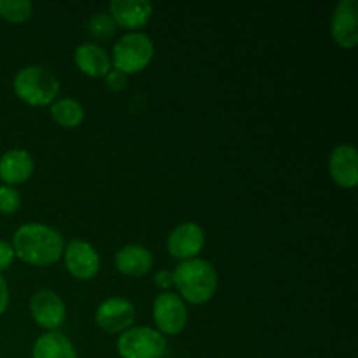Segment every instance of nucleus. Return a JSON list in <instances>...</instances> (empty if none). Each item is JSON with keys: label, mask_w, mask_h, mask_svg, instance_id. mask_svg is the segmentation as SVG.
<instances>
[{"label": "nucleus", "mask_w": 358, "mask_h": 358, "mask_svg": "<svg viewBox=\"0 0 358 358\" xmlns=\"http://www.w3.org/2000/svg\"><path fill=\"white\" fill-rule=\"evenodd\" d=\"M14 255L30 266H51L63 257L65 240L45 224H23L13 236Z\"/></svg>", "instance_id": "f257e3e1"}, {"label": "nucleus", "mask_w": 358, "mask_h": 358, "mask_svg": "<svg viewBox=\"0 0 358 358\" xmlns=\"http://www.w3.org/2000/svg\"><path fill=\"white\" fill-rule=\"evenodd\" d=\"M173 285H177L182 299L191 304H203L215 296L219 276L212 262L196 257L182 261L175 268Z\"/></svg>", "instance_id": "f03ea898"}, {"label": "nucleus", "mask_w": 358, "mask_h": 358, "mask_svg": "<svg viewBox=\"0 0 358 358\" xmlns=\"http://www.w3.org/2000/svg\"><path fill=\"white\" fill-rule=\"evenodd\" d=\"M13 87L16 96L30 107H45L58 98L59 80L45 66L28 65L16 73Z\"/></svg>", "instance_id": "7ed1b4c3"}, {"label": "nucleus", "mask_w": 358, "mask_h": 358, "mask_svg": "<svg viewBox=\"0 0 358 358\" xmlns=\"http://www.w3.org/2000/svg\"><path fill=\"white\" fill-rule=\"evenodd\" d=\"M152 38L143 31H128L122 35L112 49V66L124 76L138 73L152 62Z\"/></svg>", "instance_id": "20e7f679"}, {"label": "nucleus", "mask_w": 358, "mask_h": 358, "mask_svg": "<svg viewBox=\"0 0 358 358\" xmlns=\"http://www.w3.org/2000/svg\"><path fill=\"white\" fill-rule=\"evenodd\" d=\"M117 353L121 358H163L166 339L156 329L129 327L119 336Z\"/></svg>", "instance_id": "39448f33"}, {"label": "nucleus", "mask_w": 358, "mask_h": 358, "mask_svg": "<svg viewBox=\"0 0 358 358\" xmlns=\"http://www.w3.org/2000/svg\"><path fill=\"white\" fill-rule=\"evenodd\" d=\"M152 317L157 332L164 336H177L187 325V308L184 299L175 292H161L154 299Z\"/></svg>", "instance_id": "423d86ee"}, {"label": "nucleus", "mask_w": 358, "mask_h": 358, "mask_svg": "<svg viewBox=\"0 0 358 358\" xmlns=\"http://www.w3.org/2000/svg\"><path fill=\"white\" fill-rule=\"evenodd\" d=\"M135 306L124 297L105 299L94 313V322L100 329L110 334H122L135 322Z\"/></svg>", "instance_id": "0eeeda50"}, {"label": "nucleus", "mask_w": 358, "mask_h": 358, "mask_svg": "<svg viewBox=\"0 0 358 358\" xmlns=\"http://www.w3.org/2000/svg\"><path fill=\"white\" fill-rule=\"evenodd\" d=\"M30 313L35 324L48 331H58L66 318V308L56 292L42 289L30 299Z\"/></svg>", "instance_id": "6e6552de"}, {"label": "nucleus", "mask_w": 358, "mask_h": 358, "mask_svg": "<svg viewBox=\"0 0 358 358\" xmlns=\"http://www.w3.org/2000/svg\"><path fill=\"white\" fill-rule=\"evenodd\" d=\"M63 257L69 273L77 280L86 282L94 278L100 271V255L96 248L84 240L69 241L63 250Z\"/></svg>", "instance_id": "1a4fd4ad"}, {"label": "nucleus", "mask_w": 358, "mask_h": 358, "mask_svg": "<svg viewBox=\"0 0 358 358\" xmlns=\"http://www.w3.org/2000/svg\"><path fill=\"white\" fill-rule=\"evenodd\" d=\"M205 231L194 222H182L175 227L168 236V252L171 257L189 261L196 259V255L205 247Z\"/></svg>", "instance_id": "9d476101"}, {"label": "nucleus", "mask_w": 358, "mask_h": 358, "mask_svg": "<svg viewBox=\"0 0 358 358\" xmlns=\"http://www.w3.org/2000/svg\"><path fill=\"white\" fill-rule=\"evenodd\" d=\"M331 34L336 44L352 49L358 44V3L357 0H341L331 20Z\"/></svg>", "instance_id": "9b49d317"}, {"label": "nucleus", "mask_w": 358, "mask_h": 358, "mask_svg": "<svg viewBox=\"0 0 358 358\" xmlns=\"http://www.w3.org/2000/svg\"><path fill=\"white\" fill-rule=\"evenodd\" d=\"M329 171L339 187L353 189L358 184L357 149L350 143H339L329 156Z\"/></svg>", "instance_id": "f8f14e48"}, {"label": "nucleus", "mask_w": 358, "mask_h": 358, "mask_svg": "<svg viewBox=\"0 0 358 358\" xmlns=\"http://www.w3.org/2000/svg\"><path fill=\"white\" fill-rule=\"evenodd\" d=\"M152 9V3L147 0H112L110 17L114 20L115 27L136 31V28H142L149 23Z\"/></svg>", "instance_id": "ddd939ff"}, {"label": "nucleus", "mask_w": 358, "mask_h": 358, "mask_svg": "<svg viewBox=\"0 0 358 358\" xmlns=\"http://www.w3.org/2000/svg\"><path fill=\"white\" fill-rule=\"evenodd\" d=\"M73 62L77 69L87 77L100 79L112 70V59L107 49L96 42H84L73 52Z\"/></svg>", "instance_id": "4468645a"}, {"label": "nucleus", "mask_w": 358, "mask_h": 358, "mask_svg": "<svg viewBox=\"0 0 358 358\" xmlns=\"http://www.w3.org/2000/svg\"><path fill=\"white\" fill-rule=\"evenodd\" d=\"M34 157L24 149H10L0 157V178L6 185H20L34 173Z\"/></svg>", "instance_id": "2eb2a0df"}, {"label": "nucleus", "mask_w": 358, "mask_h": 358, "mask_svg": "<svg viewBox=\"0 0 358 358\" xmlns=\"http://www.w3.org/2000/svg\"><path fill=\"white\" fill-rule=\"evenodd\" d=\"M154 264V255L149 248L142 245H126L115 255V268L119 273L131 278H142L150 271Z\"/></svg>", "instance_id": "dca6fc26"}, {"label": "nucleus", "mask_w": 358, "mask_h": 358, "mask_svg": "<svg viewBox=\"0 0 358 358\" xmlns=\"http://www.w3.org/2000/svg\"><path fill=\"white\" fill-rule=\"evenodd\" d=\"M31 358H79L76 346L65 334L49 331L42 334L31 348Z\"/></svg>", "instance_id": "f3484780"}, {"label": "nucleus", "mask_w": 358, "mask_h": 358, "mask_svg": "<svg viewBox=\"0 0 358 358\" xmlns=\"http://www.w3.org/2000/svg\"><path fill=\"white\" fill-rule=\"evenodd\" d=\"M51 117L63 128H77L84 121V107L73 98H58L51 105Z\"/></svg>", "instance_id": "a211bd4d"}, {"label": "nucleus", "mask_w": 358, "mask_h": 358, "mask_svg": "<svg viewBox=\"0 0 358 358\" xmlns=\"http://www.w3.org/2000/svg\"><path fill=\"white\" fill-rule=\"evenodd\" d=\"M34 13V3L28 0H0V16L9 23H23Z\"/></svg>", "instance_id": "6ab92c4d"}, {"label": "nucleus", "mask_w": 358, "mask_h": 358, "mask_svg": "<svg viewBox=\"0 0 358 358\" xmlns=\"http://www.w3.org/2000/svg\"><path fill=\"white\" fill-rule=\"evenodd\" d=\"M117 27H115L114 20L110 17V14L98 13L87 21V31L93 35L98 41H103V38H110L115 34Z\"/></svg>", "instance_id": "aec40b11"}, {"label": "nucleus", "mask_w": 358, "mask_h": 358, "mask_svg": "<svg viewBox=\"0 0 358 358\" xmlns=\"http://www.w3.org/2000/svg\"><path fill=\"white\" fill-rule=\"evenodd\" d=\"M21 196L10 185H0V213L3 215H13L20 210Z\"/></svg>", "instance_id": "412c9836"}, {"label": "nucleus", "mask_w": 358, "mask_h": 358, "mask_svg": "<svg viewBox=\"0 0 358 358\" xmlns=\"http://www.w3.org/2000/svg\"><path fill=\"white\" fill-rule=\"evenodd\" d=\"M14 257H16V255H14L13 245H10L9 241L0 240V271L9 269L10 266H13Z\"/></svg>", "instance_id": "4be33fe9"}, {"label": "nucleus", "mask_w": 358, "mask_h": 358, "mask_svg": "<svg viewBox=\"0 0 358 358\" xmlns=\"http://www.w3.org/2000/svg\"><path fill=\"white\" fill-rule=\"evenodd\" d=\"M105 79H107V86L114 91L124 90L126 84H128V76H124V73L119 72V70L115 69L110 70V72L105 76Z\"/></svg>", "instance_id": "5701e85b"}, {"label": "nucleus", "mask_w": 358, "mask_h": 358, "mask_svg": "<svg viewBox=\"0 0 358 358\" xmlns=\"http://www.w3.org/2000/svg\"><path fill=\"white\" fill-rule=\"evenodd\" d=\"M154 283H156L161 290H166L168 292V289L173 285V273L166 271V269H161V271H157L156 275H154Z\"/></svg>", "instance_id": "b1692460"}, {"label": "nucleus", "mask_w": 358, "mask_h": 358, "mask_svg": "<svg viewBox=\"0 0 358 358\" xmlns=\"http://www.w3.org/2000/svg\"><path fill=\"white\" fill-rule=\"evenodd\" d=\"M7 304H9V289L3 276L0 275V315L7 310Z\"/></svg>", "instance_id": "393cba45"}]
</instances>
